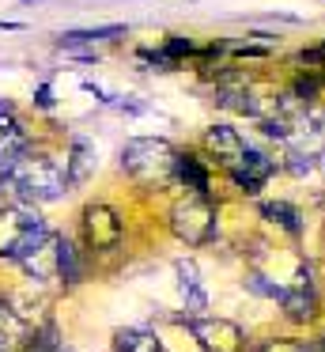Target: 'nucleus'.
Wrapping results in <instances>:
<instances>
[{"label": "nucleus", "mask_w": 325, "mask_h": 352, "mask_svg": "<svg viewBox=\"0 0 325 352\" xmlns=\"http://www.w3.org/2000/svg\"><path fill=\"white\" fill-rule=\"evenodd\" d=\"M53 235L45 228V220L34 212V205H4L0 208V258L23 265Z\"/></svg>", "instance_id": "nucleus-1"}, {"label": "nucleus", "mask_w": 325, "mask_h": 352, "mask_svg": "<svg viewBox=\"0 0 325 352\" xmlns=\"http://www.w3.org/2000/svg\"><path fill=\"white\" fill-rule=\"evenodd\" d=\"M12 178L23 193V205H45V201H60L68 193L65 167L49 155H23L15 163Z\"/></svg>", "instance_id": "nucleus-2"}, {"label": "nucleus", "mask_w": 325, "mask_h": 352, "mask_svg": "<svg viewBox=\"0 0 325 352\" xmlns=\"http://www.w3.org/2000/svg\"><path fill=\"white\" fill-rule=\"evenodd\" d=\"M178 152L163 137H133L121 148V167L140 182H166L174 175Z\"/></svg>", "instance_id": "nucleus-3"}, {"label": "nucleus", "mask_w": 325, "mask_h": 352, "mask_svg": "<svg viewBox=\"0 0 325 352\" xmlns=\"http://www.w3.org/2000/svg\"><path fill=\"white\" fill-rule=\"evenodd\" d=\"M170 228H174V235H178L186 246H204V243H212V239H216L219 220H216L212 201L208 197H197V193H193V197L178 201V205L170 208Z\"/></svg>", "instance_id": "nucleus-4"}, {"label": "nucleus", "mask_w": 325, "mask_h": 352, "mask_svg": "<svg viewBox=\"0 0 325 352\" xmlns=\"http://www.w3.org/2000/svg\"><path fill=\"white\" fill-rule=\"evenodd\" d=\"M125 235V223L110 205H87L83 208V239L91 250H113Z\"/></svg>", "instance_id": "nucleus-5"}, {"label": "nucleus", "mask_w": 325, "mask_h": 352, "mask_svg": "<svg viewBox=\"0 0 325 352\" xmlns=\"http://www.w3.org/2000/svg\"><path fill=\"white\" fill-rule=\"evenodd\" d=\"M189 326V333L201 341V349L204 352H238L242 349V329L234 326V322H227V318H189L186 322Z\"/></svg>", "instance_id": "nucleus-6"}, {"label": "nucleus", "mask_w": 325, "mask_h": 352, "mask_svg": "<svg viewBox=\"0 0 325 352\" xmlns=\"http://www.w3.org/2000/svg\"><path fill=\"white\" fill-rule=\"evenodd\" d=\"M280 311H284L287 322H299V326H306V322L317 318V288H314V280H310V269L299 273V280L284 288Z\"/></svg>", "instance_id": "nucleus-7"}, {"label": "nucleus", "mask_w": 325, "mask_h": 352, "mask_svg": "<svg viewBox=\"0 0 325 352\" xmlns=\"http://www.w3.org/2000/svg\"><path fill=\"white\" fill-rule=\"evenodd\" d=\"M204 148H208V155L219 163V167H227V175H231L234 167L242 163V155H246V140H242L238 129H231V125H208L204 129Z\"/></svg>", "instance_id": "nucleus-8"}, {"label": "nucleus", "mask_w": 325, "mask_h": 352, "mask_svg": "<svg viewBox=\"0 0 325 352\" xmlns=\"http://www.w3.org/2000/svg\"><path fill=\"white\" fill-rule=\"evenodd\" d=\"M272 175H276V160H269V155L257 152V148H246L242 163L231 170V182L238 186V193H246V197H257V193H261V186L269 182Z\"/></svg>", "instance_id": "nucleus-9"}, {"label": "nucleus", "mask_w": 325, "mask_h": 352, "mask_svg": "<svg viewBox=\"0 0 325 352\" xmlns=\"http://www.w3.org/2000/svg\"><path fill=\"white\" fill-rule=\"evenodd\" d=\"M23 155H27V133L12 107H0V175H12Z\"/></svg>", "instance_id": "nucleus-10"}, {"label": "nucleus", "mask_w": 325, "mask_h": 352, "mask_svg": "<svg viewBox=\"0 0 325 352\" xmlns=\"http://www.w3.org/2000/svg\"><path fill=\"white\" fill-rule=\"evenodd\" d=\"M178 288H181V299H186V311L193 318H201V311L208 307V292H204L201 276H197V265L193 261H178Z\"/></svg>", "instance_id": "nucleus-11"}, {"label": "nucleus", "mask_w": 325, "mask_h": 352, "mask_svg": "<svg viewBox=\"0 0 325 352\" xmlns=\"http://www.w3.org/2000/svg\"><path fill=\"white\" fill-rule=\"evenodd\" d=\"M91 170H95V148H91L83 137H72V148H68V160H65L68 186H80Z\"/></svg>", "instance_id": "nucleus-12"}, {"label": "nucleus", "mask_w": 325, "mask_h": 352, "mask_svg": "<svg viewBox=\"0 0 325 352\" xmlns=\"http://www.w3.org/2000/svg\"><path fill=\"white\" fill-rule=\"evenodd\" d=\"M174 175L181 178V182L189 186V190L197 193V197H208V186H212V178H208V167H204L197 155H189V152H178V163H174Z\"/></svg>", "instance_id": "nucleus-13"}, {"label": "nucleus", "mask_w": 325, "mask_h": 352, "mask_svg": "<svg viewBox=\"0 0 325 352\" xmlns=\"http://www.w3.org/2000/svg\"><path fill=\"white\" fill-rule=\"evenodd\" d=\"M113 349H121V352H163V341L144 326H125V329L113 333Z\"/></svg>", "instance_id": "nucleus-14"}, {"label": "nucleus", "mask_w": 325, "mask_h": 352, "mask_svg": "<svg viewBox=\"0 0 325 352\" xmlns=\"http://www.w3.org/2000/svg\"><path fill=\"white\" fill-rule=\"evenodd\" d=\"M261 216L269 223H276V228H284L287 235H302V216H299V208L287 205V201H265Z\"/></svg>", "instance_id": "nucleus-15"}, {"label": "nucleus", "mask_w": 325, "mask_h": 352, "mask_svg": "<svg viewBox=\"0 0 325 352\" xmlns=\"http://www.w3.org/2000/svg\"><path fill=\"white\" fill-rule=\"evenodd\" d=\"M57 246H60V239H49L42 250H34L27 261H23V269H27L34 280H45V276H53V273H57Z\"/></svg>", "instance_id": "nucleus-16"}, {"label": "nucleus", "mask_w": 325, "mask_h": 352, "mask_svg": "<svg viewBox=\"0 0 325 352\" xmlns=\"http://www.w3.org/2000/svg\"><path fill=\"white\" fill-rule=\"evenodd\" d=\"M121 34H125V27H121V23L95 27V31H65V34H60V46H95V42L121 38Z\"/></svg>", "instance_id": "nucleus-17"}, {"label": "nucleus", "mask_w": 325, "mask_h": 352, "mask_svg": "<svg viewBox=\"0 0 325 352\" xmlns=\"http://www.w3.org/2000/svg\"><path fill=\"white\" fill-rule=\"evenodd\" d=\"M57 276L65 284H80V258H76V246L60 239L57 246Z\"/></svg>", "instance_id": "nucleus-18"}, {"label": "nucleus", "mask_w": 325, "mask_h": 352, "mask_svg": "<svg viewBox=\"0 0 325 352\" xmlns=\"http://www.w3.org/2000/svg\"><path fill=\"white\" fill-rule=\"evenodd\" d=\"M254 352H314V344L295 341V337H272V341H261Z\"/></svg>", "instance_id": "nucleus-19"}, {"label": "nucleus", "mask_w": 325, "mask_h": 352, "mask_svg": "<svg viewBox=\"0 0 325 352\" xmlns=\"http://www.w3.org/2000/svg\"><path fill=\"white\" fill-rule=\"evenodd\" d=\"M189 54H197V46L186 38V34H170V38L163 42V57H166V61H174V65H178L181 57H189Z\"/></svg>", "instance_id": "nucleus-20"}, {"label": "nucleus", "mask_w": 325, "mask_h": 352, "mask_svg": "<svg viewBox=\"0 0 325 352\" xmlns=\"http://www.w3.org/2000/svg\"><path fill=\"white\" fill-rule=\"evenodd\" d=\"M246 288L254 292V296H269V299H276V303H280V296H284V284H269L261 273H249V276H246Z\"/></svg>", "instance_id": "nucleus-21"}, {"label": "nucleus", "mask_w": 325, "mask_h": 352, "mask_svg": "<svg viewBox=\"0 0 325 352\" xmlns=\"http://www.w3.org/2000/svg\"><path fill=\"white\" fill-rule=\"evenodd\" d=\"M284 167L291 170V175H299V178H302V175H310V170L317 167V155H310V152H291Z\"/></svg>", "instance_id": "nucleus-22"}, {"label": "nucleus", "mask_w": 325, "mask_h": 352, "mask_svg": "<svg viewBox=\"0 0 325 352\" xmlns=\"http://www.w3.org/2000/svg\"><path fill=\"white\" fill-rule=\"evenodd\" d=\"M34 102H38L42 110H53V91H49V84H42V87L34 91Z\"/></svg>", "instance_id": "nucleus-23"}, {"label": "nucleus", "mask_w": 325, "mask_h": 352, "mask_svg": "<svg viewBox=\"0 0 325 352\" xmlns=\"http://www.w3.org/2000/svg\"><path fill=\"white\" fill-rule=\"evenodd\" d=\"M0 31H19V23H8V19H4V23H0Z\"/></svg>", "instance_id": "nucleus-24"}, {"label": "nucleus", "mask_w": 325, "mask_h": 352, "mask_svg": "<svg viewBox=\"0 0 325 352\" xmlns=\"http://www.w3.org/2000/svg\"><path fill=\"white\" fill-rule=\"evenodd\" d=\"M314 352H325V337H322V341H317V344H314Z\"/></svg>", "instance_id": "nucleus-25"}, {"label": "nucleus", "mask_w": 325, "mask_h": 352, "mask_svg": "<svg viewBox=\"0 0 325 352\" xmlns=\"http://www.w3.org/2000/svg\"><path fill=\"white\" fill-rule=\"evenodd\" d=\"M0 352H4V341H0Z\"/></svg>", "instance_id": "nucleus-26"}, {"label": "nucleus", "mask_w": 325, "mask_h": 352, "mask_svg": "<svg viewBox=\"0 0 325 352\" xmlns=\"http://www.w3.org/2000/svg\"><path fill=\"white\" fill-rule=\"evenodd\" d=\"M110 352H121V349H110Z\"/></svg>", "instance_id": "nucleus-27"}]
</instances>
